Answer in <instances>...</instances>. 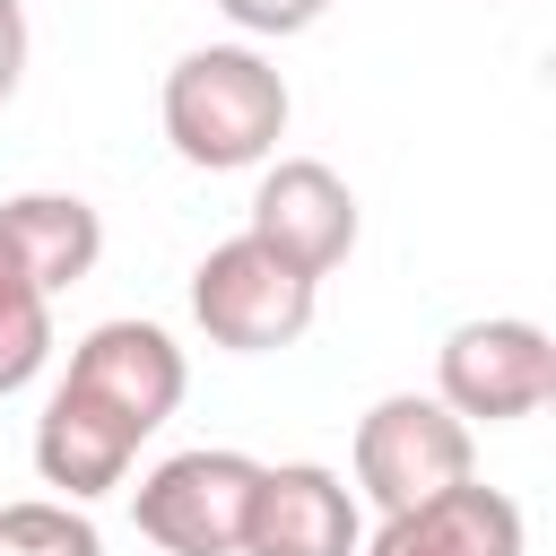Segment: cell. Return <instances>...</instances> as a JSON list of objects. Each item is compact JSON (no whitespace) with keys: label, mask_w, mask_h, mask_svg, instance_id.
Wrapping results in <instances>:
<instances>
[{"label":"cell","mask_w":556,"mask_h":556,"mask_svg":"<svg viewBox=\"0 0 556 556\" xmlns=\"http://www.w3.org/2000/svg\"><path fill=\"white\" fill-rule=\"evenodd\" d=\"M165 139L200 174L261 165L287 139V78L252 43H200L165 70Z\"/></svg>","instance_id":"obj_1"},{"label":"cell","mask_w":556,"mask_h":556,"mask_svg":"<svg viewBox=\"0 0 556 556\" xmlns=\"http://www.w3.org/2000/svg\"><path fill=\"white\" fill-rule=\"evenodd\" d=\"M191 321L235 348V356H269V348H295L313 330V278L287 269L269 243L235 235L217 243L200 269H191Z\"/></svg>","instance_id":"obj_2"},{"label":"cell","mask_w":556,"mask_h":556,"mask_svg":"<svg viewBox=\"0 0 556 556\" xmlns=\"http://www.w3.org/2000/svg\"><path fill=\"white\" fill-rule=\"evenodd\" d=\"M252 486H261V460L252 452H226V443H200V452H174L139 478V530L165 547V556H235L243 547V521H252Z\"/></svg>","instance_id":"obj_3"},{"label":"cell","mask_w":556,"mask_h":556,"mask_svg":"<svg viewBox=\"0 0 556 556\" xmlns=\"http://www.w3.org/2000/svg\"><path fill=\"white\" fill-rule=\"evenodd\" d=\"M434 400L460 417V426H504V417H530L556 400V339L539 321H460L434 356Z\"/></svg>","instance_id":"obj_4"},{"label":"cell","mask_w":556,"mask_h":556,"mask_svg":"<svg viewBox=\"0 0 556 556\" xmlns=\"http://www.w3.org/2000/svg\"><path fill=\"white\" fill-rule=\"evenodd\" d=\"M469 460H478V443H469V426H460L434 391H391V400H374V408L356 417V486H365L382 513L460 486Z\"/></svg>","instance_id":"obj_5"},{"label":"cell","mask_w":556,"mask_h":556,"mask_svg":"<svg viewBox=\"0 0 556 556\" xmlns=\"http://www.w3.org/2000/svg\"><path fill=\"white\" fill-rule=\"evenodd\" d=\"M252 243H269L287 269H304L313 287L356 252V191L321 165V156H278L252 191Z\"/></svg>","instance_id":"obj_6"},{"label":"cell","mask_w":556,"mask_h":556,"mask_svg":"<svg viewBox=\"0 0 556 556\" xmlns=\"http://www.w3.org/2000/svg\"><path fill=\"white\" fill-rule=\"evenodd\" d=\"M356 539H365V521H356L348 478L321 460H278L252 486V521H243L235 556H356Z\"/></svg>","instance_id":"obj_7"},{"label":"cell","mask_w":556,"mask_h":556,"mask_svg":"<svg viewBox=\"0 0 556 556\" xmlns=\"http://www.w3.org/2000/svg\"><path fill=\"white\" fill-rule=\"evenodd\" d=\"M78 391H96L104 408H122L139 434H156L174 408H182V348L156 330V321H96L78 348H70V374Z\"/></svg>","instance_id":"obj_8"},{"label":"cell","mask_w":556,"mask_h":556,"mask_svg":"<svg viewBox=\"0 0 556 556\" xmlns=\"http://www.w3.org/2000/svg\"><path fill=\"white\" fill-rule=\"evenodd\" d=\"M139 443H148V434H139L122 408H104L96 391H78V382H61V391L43 400V417H35V469H43V486H61L70 504L113 495V486L130 478Z\"/></svg>","instance_id":"obj_9"},{"label":"cell","mask_w":556,"mask_h":556,"mask_svg":"<svg viewBox=\"0 0 556 556\" xmlns=\"http://www.w3.org/2000/svg\"><path fill=\"white\" fill-rule=\"evenodd\" d=\"M356 556H521V504L460 478L443 495H417V504L382 513V530L356 539Z\"/></svg>","instance_id":"obj_10"},{"label":"cell","mask_w":556,"mask_h":556,"mask_svg":"<svg viewBox=\"0 0 556 556\" xmlns=\"http://www.w3.org/2000/svg\"><path fill=\"white\" fill-rule=\"evenodd\" d=\"M0 235H9V252L26 261V278L43 295L78 287L96 269V252H104V217L78 191H17V200H0Z\"/></svg>","instance_id":"obj_11"},{"label":"cell","mask_w":556,"mask_h":556,"mask_svg":"<svg viewBox=\"0 0 556 556\" xmlns=\"http://www.w3.org/2000/svg\"><path fill=\"white\" fill-rule=\"evenodd\" d=\"M52 356V295L26 278V261L0 235V391H26Z\"/></svg>","instance_id":"obj_12"},{"label":"cell","mask_w":556,"mask_h":556,"mask_svg":"<svg viewBox=\"0 0 556 556\" xmlns=\"http://www.w3.org/2000/svg\"><path fill=\"white\" fill-rule=\"evenodd\" d=\"M0 556H104L96 521L78 504H0Z\"/></svg>","instance_id":"obj_13"},{"label":"cell","mask_w":556,"mask_h":556,"mask_svg":"<svg viewBox=\"0 0 556 556\" xmlns=\"http://www.w3.org/2000/svg\"><path fill=\"white\" fill-rule=\"evenodd\" d=\"M217 9H226L243 35H304L330 0H217Z\"/></svg>","instance_id":"obj_14"},{"label":"cell","mask_w":556,"mask_h":556,"mask_svg":"<svg viewBox=\"0 0 556 556\" xmlns=\"http://www.w3.org/2000/svg\"><path fill=\"white\" fill-rule=\"evenodd\" d=\"M17 78H26V9L0 0V104L17 96Z\"/></svg>","instance_id":"obj_15"}]
</instances>
